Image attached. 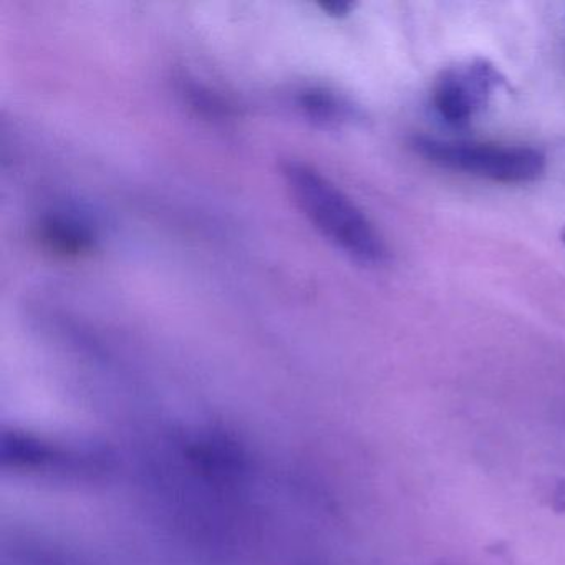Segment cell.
Here are the masks:
<instances>
[{
    "label": "cell",
    "mask_w": 565,
    "mask_h": 565,
    "mask_svg": "<svg viewBox=\"0 0 565 565\" xmlns=\"http://www.w3.org/2000/svg\"><path fill=\"white\" fill-rule=\"evenodd\" d=\"M299 105L313 121L323 125L345 124L355 117L352 105L326 88L303 90L299 97Z\"/></svg>",
    "instance_id": "5b68a950"
},
{
    "label": "cell",
    "mask_w": 565,
    "mask_h": 565,
    "mask_svg": "<svg viewBox=\"0 0 565 565\" xmlns=\"http://www.w3.org/2000/svg\"><path fill=\"white\" fill-rule=\"evenodd\" d=\"M287 190L309 223L337 249L366 267L385 266L390 250L375 224L319 170L302 161L282 168Z\"/></svg>",
    "instance_id": "6da1fadb"
},
{
    "label": "cell",
    "mask_w": 565,
    "mask_h": 565,
    "mask_svg": "<svg viewBox=\"0 0 565 565\" xmlns=\"http://www.w3.org/2000/svg\"><path fill=\"white\" fill-rule=\"evenodd\" d=\"M322 8L326 9L329 14L345 15L352 11L353 4H350V2H329V4H323Z\"/></svg>",
    "instance_id": "8992f818"
},
{
    "label": "cell",
    "mask_w": 565,
    "mask_h": 565,
    "mask_svg": "<svg viewBox=\"0 0 565 565\" xmlns=\"http://www.w3.org/2000/svg\"><path fill=\"white\" fill-rule=\"evenodd\" d=\"M562 241H564V244H565V231H564V233H562Z\"/></svg>",
    "instance_id": "52a82bcc"
},
{
    "label": "cell",
    "mask_w": 565,
    "mask_h": 565,
    "mask_svg": "<svg viewBox=\"0 0 565 565\" xmlns=\"http://www.w3.org/2000/svg\"><path fill=\"white\" fill-rule=\"evenodd\" d=\"M412 148L435 167L492 183H532L544 174L547 167L545 154L529 147L415 137Z\"/></svg>",
    "instance_id": "7a4b0ae2"
},
{
    "label": "cell",
    "mask_w": 565,
    "mask_h": 565,
    "mask_svg": "<svg viewBox=\"0 0 565 565\" xmlns=\"http://www.w3.org/2000/svg\"><path fill=\"white\" fill-rule=\"evenodd\" d=\"M42 243L62 256H81L94 247L95 234L88 224L71 214H52L39 227Z\"/></svg>",
    "instance_id": "277c9868"
},
{
    "label": "cell",
    "mask_w": 565,
    "mask_h": 565,
    "mask_svg": "<svg viewBox=\"0 0 565 565\" xmlns=\"http://www.w3.org/2000/svg\"><path fill=\"white\" fill-rule=\"evenodd\" d=\"M505 77L484 58L446 68L433 85L431 102L443 121L465 128L488 107Z\"/></svg>",
    "instance_id": "3957f363"
}]
</instances>
